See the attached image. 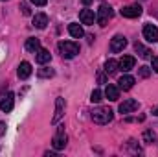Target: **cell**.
<instances>
[{"mask_svg":"<svg viewBox=\"0 0 158 157\" xmlns=\"http://www.w3.org/2000/svg\"><path fill=\"white\" fill-rule=\"evenodd\" d=\"M90 100L94 102V104H98V102H101V91L99 89H96L92 94H90Z\"/></svg>","mask_w":158,"mask_h":157,"instance_id":"cell-24","label":"cell"},{"mask_svg":"<svg viewBox=\"0 0 158 157\" xmlns=\"http://www.w3.org/2000/svg\"><path fill=\"white\" fill-rule=\"evenodd\" d=\"M64 100L63 98H57L55 100V113H53V118H52V124H57L61 118H63V115H64Z\"/></svg>","mask_w":158,"mask_h":157,"instance_id":"cell-9","label":"cell"},{"mask_svg":"<svg viewBox=\"0 0 158 157\" xmlns=\"http://www.w3.org/2000/svg\"><path fill=\"white\" fill-rule=\"evenodd\" d=\"M119 89H123V91H129V89H132V85H134V78L132 76H129V74H125V76H121L119 78Z\"/></svg>","mask_w":158,"mask_h":157,"instance_id":"cell-17","label":"cell"},{"mask_svg":"<svg viewBox=\"0 0 158 157\" xmlns=\"http://www.w3.org/2000/svg\"><path fill=\"white\" fill-rule=\"evenodd\" d=\"M151 63H153V70L158 72V57H153V61H151Z\"/></svg>","mask_w":158,"mask_h":157,"instance_id":"cell-29","label":"cell"},{"mask_svg":"<svg viewBox=\"0 0 158 157\" xmlns=\"http://www.w3.org/2000/svg\"><path fill=\"white\" fill-rule=\"evenodd\" d=\"M134 50H136V52L140 54V57H143V59H147V57H149V54H151V52H149L147 48H143L140 43H136V44H134Z\"/></svg>","mask_w":158,"mask_h":157,"instance_id":"cell-22","label":"cell"},{"mask_svg":"<svg viewBox=\"0 0 158 157\" xmlns=\"http://www.w3.org/2000/svg\"><path fill=\"white\" fill-rule=\"evenodd\" d=\"M116 70H118V61L109 59V61L105 63V72H107V74H114Z\"/></svg>","mask_w":158,"mask_h":157,"instance_id":"cell-21","label":"cell"},{"mask_svg":"<svg viewBox=\"0 0 158 157\" xmlns=\"http://www.w3.org/2000/svg\"><path fill=\"white\" fill-rule=\"evenodd\" d=\"M140 76L142 78H149L151 76V69L149 67H140Z\"/></svg>","mask_w":158,"mask_h":157,"instance_id":"cell-25","label":"cell"},{"mask_svg":"<svg viewBox=\"0 0 158 157\" xmlns=\"http://www.w3.org/2000/svg\"><path fill=\"white\" fill-rule=\"evenodd\" d=\"M125 46H127V39L123 35H114L112 41H110V50L112 52H121Z\"/></svg>","mask_w":158,"mask_h":157,"instance_id":"cell-11","label":"cell"},{"mask_svg":"<svg viewBox=\"0 0 158 157\" xmlns=\"http://www.w3.org/2000/svg\"><path fill=\"white\" fill-rule=\"evenodd\" d=\"M134 65H136V59H134L132 56H123V57L118 61V67L123 70V72L132 70V69H134Z\"/></svg>","mask_w":158,"mask_h":157,"instance_id":"cell-8","label":"cell"},{"mask_svg":"<svg viewBox=\"0 0 158 157\" xmlns=\"http://www.w3.org/2000/svg\"><path fill=\"white\" fill-rule=\"evenodd\" d=\"M90 2H92V0H83V4H85V6H88Z\"/></svg>","mask_w":158,"mask_h":157,"instance_id":"cell-32","label":"cell"},{"mask_svg":"<svg viewBox=\"0 0 158 157\" xmlns=\"http://www.w3.org/2000/svg\"><path fill=\"white\" fill-rule=\"evenodd\" d=\"M143 39L149 43H156L158 41V28L155 24H145L143 26Z\"/></svg>","mask_w":158,"mask_h":157,"instance_id":"cell-7","label":"cell"},{"mask_svg":"<svg viewBox=\"0 0 158 157\" xmlns=\"http://www.w3.org/2000/svg\"><path fill=\"white\" fill-rule=\"evenodd\" d=\"M31 4H35V6H46L48 4V0H30Z\"/></svg>","mask_w":158,"mask_h":157,"instance_id":"cell-27","label":"cell"},{"mask_svg":"<svg viewBox=\"0 0 158 157\" xmlns=\"http://www.w3.org/2000/svg\"><path fill=\"white\" fill-rule=\"evenodd\" d=\"M140 15H142V7H140L138 4L121 7V17H125V19H136V17H140Z\"/></svg>","mask_w":158,"mask_h":157,"instance_id":"cell-5","label":"cell"},{"mask_svg":"<svg viewBox=\"0 0 158 157\" xmlns=\"http://www.w3.org/2000/svg\"><path fill=\"white\" fill-rule=\"evenodd\" d=\"M57 48H59V54L64 59H72L79 54V44H76L74 41H59Z\"/></svg>","mask_w":158,"mask_h":157,"instance_id":"cell-1","label":"cell"},{"mask_svg":"<svg viewBox=\"0 0 158 157\" xmlns=\"http://www.w3.org/2000/svg\"><path fill=\"white\" fill-rule=\"evenodd\" d=\"M37 74H39L40 78H52V76H53L55 72H53V69H48V67H42V69H39V72H37Z\"/></svg>","mask_w":158,"mask_h":157,"instance_id":"cell-23","label":"cell"},{"mask_svg":"<svg viewBox=\"0 0 158 157\" xmlns=\"http://www.w3.org/2000/svg\"><path fill=\"white\" fill-rule=\"evenodd\" d=\"M68 32H70V35L72 37H76V39H81L83 35H85V32H83V28L76 24V22H72V24H68Z\"/></svg>","mask_w":158,"mask_h":157,"instance_id":"cell-18","label":"cell"},{"mask_svg":"<svg viewBox=\"0 0 158 157\" xmlns=\"http://www.w3.org/2000/svg\"><path fill=\"white\" fill-rule=\"evenodd\" d=\"M40 48V41L37 37H30V39L26 41V50H30V52H37Z\"/></svg>","mask_w":158,"mask_h":157,"instance_id":"cell-19","label":"cell"},{"mask_svg":"<svg viewBox=\"0 0 158 157\" xmlns=\"http://www.w3.org/2000/svg\"><path fill=\"white\" fill-rule=\"evenodd\" d=\"M79 19H81V22L83 24H94V20H96V15L90 11V9H81L79 11Z\"/></svg>","mask_w":158,"mask_h":157,"instance_id":"cell-13","label":"cell"},{"mask_svg":"<svg viewBox=\"0 0 158 157\" xmlns=\"http://www.w3.org/2000/svg\"><path fill=\"white\" fill-rule=\"evenodd\" d=\"M46 24H48V15H46V13H37V15L33 17V26H35V28L44 30Z\"/></svg>","mask_w":158,"mask_h":157,"instance_id":"cell-15","label":"cell"},{"mask_svg":"<svg viewBox=\"0 0 158 157\" xmlns=\"http://www.w3.org/2000/svg\"><path fill=\"white\" fill-rule=\"evenodd\" d=\"M6 129H7L6 122H0V135H6Z\"/></svg>","mask_w":158,"mask_h":157,"instance_id":"cell-28","label":"cell"},{"mask_svg":"<svg viewBox=\"0 0 158 157\" xmlns=\"http://www.w3.org/2000/svg\"><path fill=\"white\" fill-rule=\"evenodd\" d=\"M35 54H37V63H39V65H46V63H50V59H52V54H50V50H46V48H39Z\"/></svg>","mask_w":158,"mask_h":157,"instance_id":"cell-14","label":"cell"},{"mask_svg":"<svg viewBox=\"0 0 158 157\" xmlns=\"http://www.w3.org/2000/svg\"><path fill=\"white\" fill-rule=\"evenodd\" d=\"M142 139H143V142H145V144H153V142H155V139H156V135H155V131H153V129H145V131H143V135H142Z\"/></svg>","mask_w":158,"mask_h":157,"instance_id":"cell-20","label":"cell"},{"mask_svg":"<svg viewBox=\"0 0 158 157\" xmlns=\"http://www.w3.org/2000/svg\"><path fill=\"white\" fill-rule=\"evenodd\" d=\"M112 118H114V111L109 109V107H96V109L92 111V120H94L96 124H99V126L109 124Z\"/></svg>","mask_w":158,"mask_h":157,"instance_id":"cell-2","label":"cell"},{"mask_svg":"<svg viewBox=\"0 0 158 157\" xmlns=\"http://www.w3.org/2000/svg\"><path fill=\"white\" fill-rule=\"evenodd\" d=\"M20 9H22V15H30V13H31V11H30V6H28L26 2L20 4Z\"/></svg>","mask_w":158,"mask_h":157,"instance_id":"cell-26","label":"cell"},{"mask_svg":"<svg viewBox=\"0 0 158 157\" xmlns=\"http://www.w3.org/2000/svg\"><path fill=\"white\" fill-rule=\"evenodd\" d=\"M66 141H68V137H66V133H64V126H59L57 133H55L53 139H52V146H53L55 150H64V148H66Z\"/></svg>","mask_w":158,"mask_h":157,"instance_id":"cell-4","label":"cell"},{"mask_svg":"<svg viewBox=\"0 0 158 157\" xmlns=\"http://www.w3.org/2000/svg\"><path fill=\"white\" fill-rule=\"evenodd\" d=\"M105 96H107L110 102H116V100L119 98V87H116V85H107Z\"/></svg>","mask_w":158,"mask_h":157,"instance_id":"cell-16","label":"cell"},{"mask_svg":"<svg viewBox=\"0 0 158 157\" xmlns=\"http://www.w3.org/2000/svg\"><path fill=\"white\" fill-rule=\"evenodd\" d=\"M112 17H114V9H112L110 6H107V4L99 6V9H98V13H96V20H98L99 26H107Z\"/></svg>","mask_w":158,"mask_h":157,"instance_id":"cell-3","label":"cell"},{"mask_svg":"<svg viewBox=\"0 0 158 157\" xmlns=\"http://www.w3.org/2000/svg\"><path fill=\"white\" fill-rule=\"evenodd\" d=\"M138 109V102L136 100H123V104H119V113L121 115H129L132 111Z\"/></svg>","mask_w":158,"mask_h":157,"instance_id":"cell-10","label":"cell"},{"mask_svg":"<svg viewBox=\"0 0 158 157\" xmlns=\"http://www.w3.org/2000/svg\"><path fill=\"white\" fill-rule=\"evenodd\" d=\"M153 115H155V117H158V107H155V109H153Z\"/></svg>","mask_w":158,"mask_h":157,"instance_id":"cell-31","label":"cell"},{"mask_svg":"<svg viewBox=\"0 0 158 157\" xmlns=\"http://www.w3.org/2000/svg\"><path fill=\"white\" fill-rule=\"evenodd\" d=\"M17 74H19V78L20 79H26L31 76V65L28 63V61H22L20 65H19V70H17Z\"/></svg>","mask_w":158,"mask_h":157,"instance_id":"cell-12","label":"cell"},{"mask_svg":"<svg viewBox=\"0 0 158 157\" xmlns=\"http://www.w3.org/2000/svg\"><path fill=\"white\" fill-rule=\"evenodd\" d=\"M98 79H99V83H105V76H103V74H99V76H98Z\"/></svg>","mask_w":158,"mask_h":157,"instance_id":"cell-30","label":"cell"},{"mask_svg":"<svg viewBox=\"0 0 158 157\" xmlns=\"http://www.w3.org/2000/svg\"><path fill=\"white\" fill-rule=\"evenodd\" d=\"M13 105H15V94L13 92H6L2 96V100H0V109L4 113H9L13 109Z\"/></svg>","mask_w":158,"mask_h":157,"instance_id":"cell-6","label":"cell"}]
</instances>
